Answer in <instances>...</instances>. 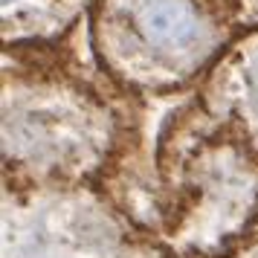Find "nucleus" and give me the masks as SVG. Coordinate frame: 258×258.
Segmentation results:
<instances>
[{"label": "nucleus", "mask_w": 258, "mask_h": 258, "mask_svg": "<svg viewBox=\"0 0 258 258\" xmlns=\"http://www.w3.org/2000/svg\"><path fill=\"white\" fill-rule=\"evenodd\" d=\"M3 258H174L96 186H3Z\"/></svg>", "instance_id": "obj_4"}, {"label": "nucleus", "mask_w": 258, "mask_h": 258, "mask_svg": "<svg viewBox=\"0 0 258 258\" xmlns=\"http://www.w3.org/2000/svg\"><path fill=\"white\" fill-rule=\"evenodd\" d=\"M96 0H0L3 44L58 41L87 21Z\"/></svg>", "instance_id": "obj_6"}, {"label": "nucleus", "mask_w": 258, "mask_h": 258, "mask_svg": "<svg viewBox=\"0 0 258 258\" xmlns=\"http://www.w3.org/2000/svg\"><path fill=\"white\" fill-rule=\"evenodd\" d=\"M79 32L3 44V186L99 188L148 128L151 99L125 90Z\"/></svg>", "instance_id": "obj_1"}, {"label": "nucleus", "mask_w": 258, "mask_h": 258, "mask_svg": "<svg viewBox=\"0 0 258 258\" xmlns=\"http://www.w3.org/2000/svg\"><path fill=\"white\" fill-rule=\"evenodd\" d=\"M229 3H232L235 9L241 12V18H244L246 29L258 24V0H229Z\"/></svg>", "instance_id": "obj_8"}, {"label": "nucleus", "mask_w": 258, "mask_h": 258, "mask_svg": "<svg viewBox=\"0 0 258 258\" xmlns=\"http://www.w3.org/2000/svg\"><path fill=\"white\" fill-rule=\"evenodd\" d=\"M244 32L229 0H96L87 15L96 61L142 99L195 90Z\"/></svg>", "instance_id": "obj_3"}, {"label": "nucleus", "mask_w": 258, "mask_h": 258, "mask_svg": "<svg viewBox=\"0 0 258 258\" xmlns=\"http://www.w3.org/2000/svg\"><path fill=\"white\" fill-rule=\"evenodd\" d=\"M221 258H258V223Z\"/></svg>", "instance_id": "obj_7"}, {"label": "nucleus", "mask_w": 258, "mask_h": 258, "mask_svg": "<svg viewBox=\"0 0 258 258\" xmlns=\"http://www.w3.org/2000/svg\"><path fill=\"white\" fill-rule=\"evenodd\" d=\"M102 191L174 258H221L258 223V148L177 93Z\"/></svg>", "instance_id": "obj_2"}, {"label": "nucleus", "mask_w": 258, "mask_h": 258, "mask_svg": "<svg viewBox=\"0 0 258 258\" xmlns=\"http://www.w3.org/2000/svg\"><path fill=\"white\" fill-rule=\"evenodd\" d=\"M191 93L221 128L258 148V24L223 52Z\"/></svg>", "instance_id": "obj_5"}]
</instances>
